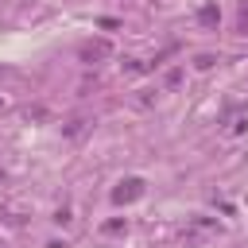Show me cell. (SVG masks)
<instances>
[{"label": "cell", "instance_id": "1", "mask_svg": "<svg viewBox=\"0 0 248 248\" xmlns=\"http://www.w3.org/2000/svg\"><path fill=\"white\" fill-rule=\"evenodd\" d=\"M140 194H143V182H140V178H128V182H120V190H116L112 198H116V202H132V198H140Z\"/></svg>", "mask_w": 248, "mask_h": 248}, {"label": "cell", "instance_id": "2", "mask_svg": "<svg viewBox=\"0 0 248 248\" xmlns=\"http://www.w3.org/2000/svg\"><path fill=\"white\" fill-rule=\"evenodd\" d=\"M105 54H108V43H89V46H81V58H85V62L105 58Z\"/></svg>", "mask_w": 248, "mask_h": 248}, {"label": "cell", "instance_id": "3", "mask_svg": "<svg viewBox=\"0 0 248 248\" xmlns=\"http://www.w3.org/2000/svg\"><path fill=\"white\" fill-rule=\"evenodd\" d=\"M198 19H202V23H217V8H213V4H209V8H202V12H198Z\"/></svg>", "mask_w": 248, "mask_h": 248}, {"label": "cell", "instance_id": "4", "mask_svg": "<svg viewBox=\"0 0 248 248\" xmlns=\"http://www.w3.org/2000/svg\"><path fill=\"white\" fill-rule=\"evenodd\" d=\"M194 66H198V70H209V66H213V54H198V62H194Z\"/></svg>", "mask_w": 248, "mask_h": 248}, {"label": "cell", "instance_id": "5", "mask_svg": "<svg viewBox=\"0 0 248 248\" xmlns=\"http://www.w3.org/2000/svg\"><path fill=\"white\" fill-rule=\"evenodd\" d=\"M240 31H248V8L240 12Z\"/></svg>", "mask_w": 248, "mask_h": 248}]
</instances>
